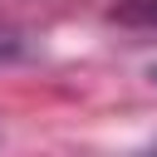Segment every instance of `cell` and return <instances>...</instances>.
Listing matches in <instances>:
<instances>
[{
    "label": "cell",
    "instance_id": "obj_2",
    "mask_svg": "<svg viewBox=\"0 0 157 157\" xmlns=\"http://www.w3.org/2000/svg\"><path fill=\"white\" fill-rule=\"evenodd\" d=\"M29 49H34L29 34H20V29H0V69H5V64H20Z\"/></svg>",
    "mask_w": 157,
    "mask_h": 157
},
{
    "label": "cell",
    "instance_id": "obj_1",
    "mask_svg": "<svg viewBox=\"0 0 157 157\" xmlns=\"http://www.w3.org/2000/svg\"><path fill=\"white\" fill-rule=\"evenodd\" d=\"M108 20L128 29H157V0H113Z\"/></svg>",
    "mask_w": 157,
    "mask_h": 157
}]
</instances>
